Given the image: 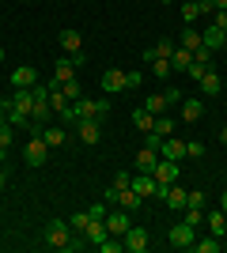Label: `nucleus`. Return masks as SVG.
<instances>
[{"instance_id":"obj_43","label":"nucleus","mask_w":227,"mask_h":253,"mask_svg":"<svg viewBox=\"0 0 227 253\" xmlns=\"http://www.w3.org/2000/svg\"><path fill=\"white\" fill-rule=\"evenodd\" d=\"M8 181H11V178H8V170L0 167V189H4V185H8Z\"/></svg>"},{"instance_id":"obj_29","label":"nucleus","mask_w":227,"mask_h":253,"mask_svg":"<svg viewBox=\"0 0 227 253\" xmlns=\"http://www.w3.org/2000/svg\"><path fill=\"white\" fill-rule=\"evenodd\" d=\"M151 132H159V136H171V132H174V117H171V110L155 117V128H151Z\"/></svg>"},{"instance_id":"obj_39","label":"nucleus","mask_w":227,"mask_h":253,"mask_svg":"<svg viewBox=\"0 0 227 253\" xmlns=\"http://www.w3.org/2000/svg\"><path fill=\"white\" fill-rule=\"evenodd\" d=\"M163 98H167V106H178V102H182V91H178V87H167V91H163Z\"/></svg>"},{"instance_id":"obj_10","label":"nucleus","mask_w":227,"mask_h":253,"mask_svg":"<svg viewBox=\"0 0 227 253\" xmlns=\"http://www.w3.org/2000/svg\"><path fill=\"white\" fill-rule=\"evenodd\" d=\"M133 189H136L144 201H148V197H155L159 181H155V174H144V170H136V174H133Z\"/></svg>"},{"instance_id":"obj_20","label":"nucleus","mask_w":227,"mask_h":253,"mask_svg":"<svg viewBox=\"0 0 227 253\" xmlns=\"http://www.w3.org/2000/svg\"><path fill=\"white\" fill-rule=\"evenodd\" d=\"M11 106L23 110V114H31V110H34V91H31V87H19V91L11 95Z\"/></svg>"},{"instance_id":"obj_11","label":"nucleus","mask_w":227,"mask_h":253,"mask_svg":"<svg viewBox=\"0 0 227 253\" xmlns=\"http://www.w3.org/2000/svg\"><path fill=\"white\" fill-rule=\"evenodd\" d=\"M182 121L185 125H197V121H201V117H205V102H201V98H182Z\"/></svg>"},{"instance_id":"obj_32","label":"nucleus","mask_w":227,"mask_h":253,"mask_svg":"<svg viewBox=\"0 0 227 253\" xmlns=\"http://www.w3.org/2000/svg\"><path fill=\"white\" fill-rule=\"evenodd\" d=\"M182 223H189V227H201V223H205V208H182Z\"/></svg>"},{"instance_id":"obj_8","label":"nucleus","mask_w":227,"mask_h":253,"mask_svg":"<svg viewBox=\"0 0 227 253\" xmlns=\"http://www.w3.org/2000/svg\"><path fill=\"white\" fill-rule=\"evenodd\" d=\"M151 174H155V181H159V185H174L182 170H178V163H174V159H163V155H159V163H155V170H151Z\"/></svg>"},{"instance_id":"obj_41","label":"nucleus","mask_w":227,"mask_h":253,"mask_svg":"<svg viewBox=\"0 0 227 253\" xmlns=\"http://www.w3.org/2000/svg\"><path fill=\"white\" fill-rule=\"evenodd\" d=\"M185 208H205V193L193 189V193H189V201H185Z\"/></svg>"},{"instance_id":"obj_34","label":"nucleus","mask_w":227,"mask_h":253,"mask_svg":"<svg viewBox=\"0 0 227 253\" xmlns=\"http://www.w3.org/2000/svg\"><path fill=\"white\" fill-rule=\"evenodd\" d=\"M197 15H201V8H197V0H185V4H182V19H185V23H193Z\"/></svg>"},{"instance_id":"obj_28","label":"nucleus","mask_w":227,"mask_h":253,"mask_svg":"<svg viewBox=\"0 0 227 253\" xmlns=\"http://www.w3.org/2000/svg\"><path fill=\"white\" fill-rule=\"evenodd\" d=\"M11 140H15V128H11L8 121H4V125H0V163H4V155H8Z\"/></svg>"},{"instance_id":"obj_46","label":"nucleus","mask_w":227,"mask_h":253,"mask_svg":"<svg viewBox=\"0 0 227 253\" xmlns=\"http://www.w3.org/2000/svg\"><path fill=\"white\" fill-rule=\"evenodd\" d=\"M0 61H4V49H0Z\"/></svg>"},{"instance_id":"obj_24","label":"nucleus","mask_w":227,"mask_h":253,"mask_svg":"<svg viewBox=\"0 0 227 253\" xmlns=\"http://www.w3.org/2000/svg\"><path fill=\"white\" fill-rule=\"evenodd\" d=\"M193 250H197V253H220V250H224V238H216V234H208V238H197Z\"/></svg>"},{"instance_id":"obj_9","label":"nucleus","mask_w":227,"mask_h":253,"mask_svg":"<svg viewBox=\"0 0 227 253\" xmlns=\"http://www.w3.org/2000/svg\"><path fill=\"white\" fill-rule=\"evenodd\" d=\"M129 227H133V219H129V211H125V208H110L106 211V231L110 234H125Z\"/></svg>"},{"instance_id":"obj_44","label":"nucleus","mask_w":227,"mask_h":253,"mask_svg":"<svg viewBox=\"0 0 227 253\" xmlns=\"http://www.w3.org/2000/svg\"><path fill=\"white\" fill-rule=\"evenodd\" d=\"M220 208H224V211H227V189H224V193H220Z\"/></svg>"},{"instance_id":"obj_26","label":"nucleus","mask_w":227,"mask_h":253,"mask_svg":"<svg viewBox=\"0 0 227 253\" xmlns=\"http://www.w3.org/2000/svg\"><path fill=\"white\" fill-rule=\"evenodd\" d=\"M8 125L11 128H27V132H31V114H23V110L11 106V110H8Z\"/></svg>"},{"instance_id":"obj_2","label":"nucleus","mask_w":227,"mask_h":253,"mask_svg":"<svg viewBox=\"0 0 227 253\" xmlns=\"http://www.w3.org/2000/svg\"><path fill=\"white\" fill-rule=\"evenodd\" d=\"M57 42H61L65 57L76 64V68H80V64L87 61V57H84V34H80V31H61V38H57Z\"/></svg>"},{"instance_id":"obj_36","label":"nucleus","mask_w":227,"mask_h":253,"mask_svg":"<svg viewBox=\"0 0 227 253\" xmlns=\"http://www.w3.org/2000/svg\"><path fill=\"white\" fill-rule=\"evenodd\" d=\"M87 223H91V215H87V211H76L72 219H68V227H72V231H84Z\"/></svg>"},{"instance_id":"obj_7","label":"nucleus","mask_w":227,"mask_h":253,"mask_svg":"<svg viewBox=\"0 0 227 253\" xmlns=\"http://www.w3.org/2000/svg\"><path fill=\"white\" fill-rule=\"evenodd\" d=\"M167 238H171L174 250H193V242H197V227H189V223H174Z\"/></svg>"},{"instance_id":"obj_13","label":"nucleus","mask_w":227,"mask_h":253,"mask_svg":"<svg viewBox=\"0 0 227 253\" xmlns=\"http://www.w3.org/2000/svg\"><path fill=\"white\" fill-rule=\"evenodd\" d=\"M159 155H163V159H174V163H182V159H185V140L167 136V140L159 144Z\"/></svg>"},{"instance_id":"obj_5","label":"nucleus","mask_w":227,"mask_h":253,"mask_svg":"<svg viewBox=\"0 0 227 253\" xmlns=\"http://www.w3.org/2000/svg\"><path fill=\"white\" fill-rule=\"evenodd\" d=\"M121 242H125V253H148L151 234H148V227H129L121 234Z\"/></svg>"},{"instance_id":"obj_19","label":"nucleus","mask_w":227,"mask_h":253,"mask_svg":"<svg viewBox=\"0 0 227 253\" xmlns=\"http://www.w3.org/2000/svg\"><path fill=\"white\" fill-rule=\"evenodd\" d=\"M155 163H159V151H155V148H140V151H136V170L151 174V170H155Z\"/></svg>"},{"instance_id":"obj_45","label":"nucleus","mask_w":227,"mask_h":253,"mask_svg":"<svg viewBox=\"0 0 227 253\" xmlns=\"http://www.w3.org/2000/svg\"><path fill=\"white\" fill-rule=\"evenodd\" d=\"M220 144H227V125H224V128H220Z\"/></svg>"},{"instance_id":"obj_1","label":"nucleus","mask_w":227,"mask_h":253,"mask_svg":"<svg viewBox=\"0 0 227 253\" xmlns=\"http://www.w3.org/2000/svg\"><path fill=\"white\" fill-rule=\"evenodd\" d=\"M42 238H45L49 250H68V246H72V227H68V219H49Z\"/></svg>"},{"instance_id":"obj_21","label":"nucleus","mask_w":227,"mask_h":253,"mask_svg":"<svg viewBox=\"0 0 227 253\" xmlns=\"http://www.w3.org/2000/svg\"><path fill=\"white\" fill-rule=\"evenodd\" d=\"M53 80H57V84H68V80H76V64L68 61V57L53 64Z\"/></svg>"},{"instance_id":"obj_35","label":"nucleus","mask_w":227,"mask_h":253,"mask_svg":"<svg viewBox=\"0 0 227 253\" xmlns=\"http://www.w3.org/2000/svg\"><path fill=\"white\" fill-rule=\"evenodd\" d=\"M185 155H189V159H201V155H205V144H201V140H185Z\"/></svg>"},{"instance_id":"obj_18","label":"nucleus","mask_w":227,"mask_h":253,"mask_svg":"<svg viewBox=\"0 0 227 253\" xmlns=\"http://www.w3.org/2000/svg\"><path fill=\"white\" fill-rule=\"evenodd\" d=\"M102 91H125V72L121 68H106L102 72Z\"/></svg>"},{"instance_id":"obj_37","label":"nucleus","mask_w":227,"mask_h":253,"mask_svg":"<svg viewBox=\"0 0 227 253\" xmlns=\"http://www.w3.org/2000/svg\"><path fill=\"white\" fill-rule=\"evenodd\" d=\"M208 68H216V64H205V61H193V64H189V72H185V76H193V80H201V76H205V72H208Z\"/></svg>"},{"instance_id":"obj_25","label":"nucleus","mask_w":227,"mask_h":253,"mask_svg":"<svg viewBox=\"0 0 227 253\" xmlns=\"http://www.w3.org/2000/svg\"><path fill=\"white\" fill-rule=\"evenodd\" d=\"M144 110L159 117V114H167L171 106H167V98H163V95H144Z\"/></svg>"},{"instance_id":"obj_16","label":"nucleus","mask_w":227,"mask_h":253,"mask_svg":"<svg viewBox=\"0 0 227 253\" xmlns=\"http://www.w3.org/2000/svg\"><path fill=\"white\" fill-rule=\"evenodd\" d=\"M38 136H42L45 144H49V151H53V148H61V144L68 140V132H65V125H45Z\"/></svg>"},{"instance_id":"obj_6","label":"nucleus","mask_w":227,"mask_h":253,"mask_svg":"<svg viewBox=\"0 0 227 253\" xmlns=\"http://www.w3.org/2000/svg\"><path fill=\"white\" fill-rule=\"evenodd\" d=\"M76 136H80V144H87V148H95L98 140H102V121H91V117H80V121H76Z\"/></svg>"},{"instance_id":"obj_38","label":"nucleus","mask_w":227,"mask_h":253,"mask_svg":"<svg viewBox=\"0 0 227 253\" xmlns=\"http://www.w3.org/2000/svg\"><path fill=\"white\" fill-rule=\"evenodd\" d=\"M129 185H133V174L118 170V174H114V189H129Z\"/></svg>"},{"instance_id":"obj_3","label":"nucleus","mask_w":227,"mask_h":253,"mask_svg":"<svg viewBox=\"0 0 227 253\" xmlns=\"http://www.w3.org/2000/svg\"><path fill=\"white\" fill-rule=\"evenodd\" d=\"M72 110H76V117H91V121H102V117L110 114V102H106V98H76Z\"/></svg>"},{"instance_id":"obj_22","label":"nucleus","mask_w":227,"mask_h":253,"mask_svg":"<svg viewBox=\"0 0 227 253\" xmlns=\"http://www.w3.org/2000/svg\"><path fill=\"white\" fill-rule=\"evenodd\" d=\"M189 64H193V53L178 45V49H174V57H171V68H174V72H189Z\"/></svg>"},{"instance_id":"obj_12","label":"nucleus","mask_w":227,"mask_h":253,"mask_svg":"<svg viewBox=\"0 0 227 253\" xmlns=\"http://www.w3.org/2000/svg\"><path fill=\"white\" fill-rule=\"evenodd\" d=\"M201 42H205L208 49L216 53V49H224V45H227V31H220L216 23H208L205 31H201Z\"/></svg>"},{"instance_id":"obj_17","label":"nucleus","mask_w":227,"mask_h":253,"mask_svg":"<svg viewBox=\"0 0 227 253\" xmlns=\"http://www.w3.org/2000/svg\"><path fill=\"white\" fill-rule=\"evenodd\" d=\"M197 84H201V91H205L208 98H216L220 91H224V84H220V76H216V68H208V72L201 76V80H197Z\"/></svg>"},{"instance_id":"obj_23","label":"nucleus","mask_w":227,"mask_h":253,"mask_svg":"<svg viewBox=\"0 0 227 253\" xmlns=\"http://www.w3.org/2000/svg\"><path fill=\"white\" fill-rule=\"evenodd\" d=\"M133 125L140 128V132H151V128H155V114H148V110H133Z\"/></svg>"},{"instance_id":"obj_31","label":"nucleus","mask_w":227,"mask_h":253,"mask_svg":"<svg viewBox=\"0 0 227 253\" xmlns=\"http://www.w3.org/2000/svg\"><path fill=\"white\" fill-rule=\"evenodd\" d=\"M61 91H65V98H68V102L84 98V84H80V80H68V84H61Z\"/></svg>"},{"instance_id":"obj_15","label":"nucleus","mask_w":227,"mask_h":253,"mask_svg":"<svg viewBox=\"0 0 227 253\" xmlns=\"http://www.w3.org/2000/svg\"><path fill=\"white\" fill-rule=\"evenodd\" d=\"M205 223H208V234H216V238H224L227 234V211H205Z\"/></svg>"},{"instance_id":"obj_30","label":"nucleus","mask_w":227,"mask_h":253,"mask_svg":"<svg viewBox=\"0 0 227 253\" xmlns=\"http://www.w3.org/2000/svg\"><path fill=\"white\" fill-rule=\"evenodd\" d=\"M151 49H155V57H163V61H171V57H174V49H178V45H174V38H159V42L151 45Z\"/></svg>"},{"instance_id":"obj_40","label":"nucleus","mask_w":227,"mask_h":253,"mask_svg":"<svg viewBox=\"0 0 227 253\" xmlns=\"http://www.w3.org/2000/svg\"><path fill=\"white\" fill-rule=\"evenodd\" d=\"M140 84H144V76H140V72H125V91H136Z\"/></svg>"},{"instance_id":"obj_42","label":"nucleus","mask_w":227,"mask_h":253,"mask_svg":"<svg viewBox=\"0 0 227 253\" xmlns=\"http://www.w3.org/2000/svg\"><path fill=\"white\" fill-rule=\"evenodd\" d=\"M208 19L216 23L220 31H227V8H224V11H212V15H208Z\"/></svg>"},{"instance_id":"obj_27","label":"nucleus","mask_w":227,"mask_h":253,"mask_svg":"<svg viewBox=\"0 0 227 253\" xmlns=\"http://www.w3.org/2000/svg\"><path fill=\"white\" fill-rule=\"evenodd\" d=\"M178 45H182V49H189V53H193V49H201V45H205V42H201V31H182Z\"/></svg>"},{"instance_id":"obj_4","label":"nucleus","mask_w":227,"mask_h":253,"mask_svg":"<svg viewBox=\"0 0 227 253\" xmlns=\"http://www.w3.org/2000/svg\"><path fill=\"white\" fill-rule=\"evenodd\" d=\"M45 159H49V144H45L38 132H31L27 148H23V163H27V167H42Z\"/></svg>"},{"instance_id":"obj_14","label":"nucleus","mask_w":227,"mask_h":253,"mask_svg":"<svg viewBox=\"0 0 227 253\" xmlns=\"http://www.w3.org/2000/svg\"><path fill=\"white\" fill-rule=\"evenodd\" d=\"M34 84H38V72H34L31 64H19V68L11 72V87H15V91H19V87H34Z\"/></svg>"},{"instance_id":"obj_33","label":"nucleus","mask_w":227,"mask_h":253,"mask_svg":"<svg viewBox=\"0 0 227 253\" xmlns=\"http://www.w3.org/2000/svg\"><path fill=\"white\" fill-rule=\"evenodd\" d=\"M171 72H174L171 61H163V57H155V61H151V76H155V80H167Z\"/></svg>"}]
</instances>
